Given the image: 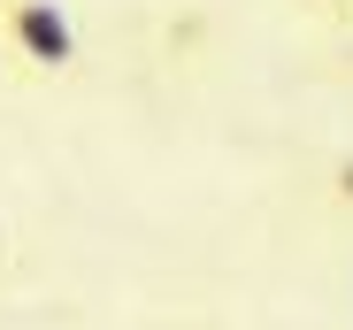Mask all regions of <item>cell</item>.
I'll list each match as a JSON object with an SVG mask.
<instances>
[{
  "instance_id": "1",
  "label": "cell",
  "mask_w": 353,
  "mask_h": 330,
  "mask_svg": "<svg viewBox=\"0 0 353 330\" xmlns=\"http://www.w3.org/2000/svg\"><path fill=\"white\" fill-rule=\"evenodd\" d=\"M0 39L16 46V62H31L46 77H62L77 62V23L62 0H0Z\"/></svg>"
},
{
  "instance_id": "2",
  "label": "cell",
  "mask_w": 353,
  "mask_h": 330,
  "mask_svg": "<svg viewBox=\"0 0 353 330\" xmlns=\"http://www.w3.org/2000/svg\"><path fill=\"white\" fill-rule=\"evenodd\" d=\"M330 192H338V200L353 207V154H345V161H338V169H330Z\"/></svg>"
}]
</instances>
